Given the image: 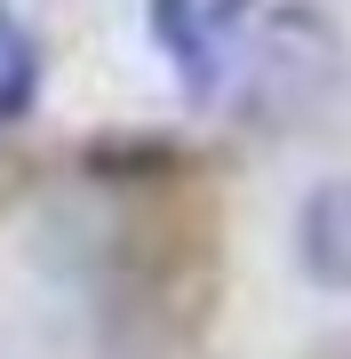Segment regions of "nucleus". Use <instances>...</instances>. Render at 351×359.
Instances as JSON below:
<instances>
[{
  "instance_id": "4",
  "label": "nucleus",
  "mask_w": 351,
  "mask_h": 359,
  "mask_svg": "<svg viewBox=\"0 0 351 359\" xmlns=\"http://www.w3.org/2000/svg\"><path fill=\"white\" fill-rule=\"evenodd\" d=\"M32 88H40V56H32V40L0 16V120H25Z\"/></svg>"
},
{
  "instance_id": "3",
  "label": "nucleus",
  "mask_w": 351,
  "mask_h": 359,
  "mask_svg": "<svg viewBox=\"0 0 351 359\" xmlns=\"http://www.w3.org/2000/svg\"><path fill=\"white\" fill-rule=\"evenodd\" d=\"M144 25L160 32V48L176 56V72H184V88L192 96H208L216 88V65H223V25H216V8H200V0H144Z\"/></svg>"
},
{
  "instance_id": "1",
  "label": "nucleus",
  "mask_w": 351,
  "mask_h": 359,
  "mask_svg": "<svg viewBox=\"0 0 351 359\" xmlns=\"http://www.w3.org/2000/svg\"><path fill=\"white\" fill-rule=\"evenodd\" d=\"M336 80H343V32L319 8H280V16H263L256 48H247L240 112L256 128H296L336 96Z\"/></svg>"
},
{
  "instance_id": "5",
  "label": "nucleus",
  "mask_w": 351,
  "mask_h": 359,
  "mask_svg": "<svg viewBox=\"0 0 351 359\" xmlns=\"http://www.w3.org/2000/svg\"><path fill=\"white\" fill-rule=\"evenodd\" d=\"M176 152L168 144H104V152H88V168H120V176H160Z\"/></svg>"
},
{
  "instance_id": "2",
  "label": "nucleus",
  "mask_w": 351,
  "mask_h": 359,
  "mask_svg": "<svg viewBox=\"0 0 351 359\" xmlns=\"http://www.w3.org/2000/svg\"><path fill=\"white\" fill-rule=\"evenodd\" d=\"M296 264L319 287L351 295V176H327L296 216Z\"/></svg>"
}]
</instances>
